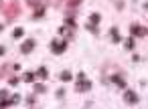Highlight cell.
<instances>
[{
	"label": "cell",
	"mask_w": 148,
	"mask_h": 109,
	"mask_svg": "<svg viewBox=\"0 0 148 109\" xmlns=\"http://www.w3.org/2000/svg\"><path fill=\"white\" fill-rule=\"evenodd\" d=\"M51 49H53V53H55V55L63 53V51L67 49V43H65V39H63V41H53V43H51Z\"/></svg>",
	"instance_id": "cell-1"
},
{
	"label": "cell",
	"mask_w": 148,
	"mask_h": 109,
	"mask_svg": "<svg viewBox=\"0 0 148 109\" xmlns=\"http://www.w3.org/2000/svg\"><path fill=\"white\" fill-rule=\"evenodd\" d=\"M33 49H35V41H33V39H29V41H25V43H23V47H21V51H23L25 55H27V53H31Z\"/></svg>",
	"instance_id": "cell-2"
},
{
	"label": "cell",
	"mask_w": 148,
	"mask_h": 109,
	"mask_svg": "<svg viewBox=\"0 0 148 109\" xmlns=\"http://www.w3.org/2000/svg\"><path fill=\"white\" fill-rule=\"evenodd\" d=\"M124 99H126L128 103H136V101H138V95H136L134 91H126V93H124Z\"/></svg>",
	"instance_id": "cell-3"
},
{
	"label": "cell",
	"mask_w": 148,
	"mask_h": 109,
	"mask_svg": "<svg viewBox=\"0 0 148 109\" xmlns=\"http://www.w3.org/2000/svg\"><path fill=\"white\" fill-rule=\"evenodd\" d=\"M89 87H91V83H89V81H83V83L79 81V85H77V91H87Z\"/></svg>",
	"instance_id": "cell-4"
},
{
	"label": "cell",
	"mask_w": 148,
	"mask_h": 109,
	"mask_svg": "<svg viewBox=\"0 0 148 109\" xmlns=\"http://www.w3.org/2000/svg\"><path fill=\"white\" fill-rule=\"evenodd\" d=\"M132 32L134 35H148V30L146 28H140V26H132Z\"/></svg>",
	"instance_id": "cell-5"
},
{
	"label": "cell",
	"mask_w": 148,
	"mask_h": 109,
	"mask_svg": "<svg viewBox=\"0 0 148 109\" xmlns=\"http://www.w3.org/2000/svg\"><path fill=\"white\" fill-rule=\"evenodd\" d=\"M61 79H63V81H71V79H73V75H71L69 71H63V73H61Z\"/></svg>",
	"instance_id": "cell-6"
},
{
	"label": "cell",
	"mask_w": 148,
	"mask_h": 109,
	"mask_svg": "<svg viewBox=\"0 0 148 109\" xmlns=\"http://www.w3.org/2000/svg\"><path fill=\"white\" fill-rule=\"evenodd\" d=\"M112 39H114V43H120V35H118L116 28H112Z\"/></svg>",
	"instance_id": "cell-7"
},
{
	"label": "cell",
	"mask_w": 148,
	"mask_h": 109,
	"mask_svg": "<svg viewBox=\"0 0 148 109\" xmlns=\"http://www.w3.org/2000/svg\"><path fill=\"white\" fill-rule=\"evenodd\" d=\"M89 20H91V24H97V22H99V14H91Z\"/></svg>",
	"instance_id": "cell-8"
},
{
	"label": "cell",
	"mask_w": 148,
	"mask_h": 109,
	"mask_svg": "<svg viewBox=\"0 0 148 109\" xmlns=\"http://www.w3.org/2000/svg\"><path fill=\"white\" fill-rule=\"evenodd\" d=\"M37 75H39V77H43V79H45V77H47V69H45V67H41V69H39V73H37Z\"/></svg>",
	"instance_id": "cell-9"
},
{
	"label": "cell",
	"mask_w": 148,
	"mask_h": 109,
	"mask_svg": "<svg viewBox=\"0 0 148 109\" xmlns=\"http://www.w3.org/2000/svg\"><path fill=\"white\" fill-rule=\"evenodd\" d=\"M25 81H35V73H27L25 75Z\"/></svg>",
	"instance_id": "cell-10"
},
{
	"label": "cell",
	"mask_w": 148,
	"mask_h": 109,
	"mask_svg": "<svg viewBox=\"0 0 148 109\" xmlns=\"http://www.w3.org/2000/svg\"><path fill=\"white\" fill-rule=\"evenodd\" d=\"M23 35H25L23 28H16V30H14V39H16V37H23Z\"/></svg>",
	"instance_id": "cell-11"
},
{
	"label": "cell",
	"mask_w": 148,
	"mask_h": 109,
	"mask_svg": "<svg viewBox=\"0 0 148 109\" xmlns=\"http://www.w3.org/2000/svg\"><path fill=\"white\" fill-rule=\"evenodd\" d=\"M114 81H116V83H118V85H120V87H126V83H124V81H122V79H120V77H114Z\"/></svg>",
	"instance_id": "cell-12"
},
{
	"label": "cell",
	"mask_w": 148,
	"mask_h": 109,
	"mask_svg": "<svg viewBox=\"0 0 148 109\" xmlns=\"http://www.w3.org/2000/svg\"><path fill=\"white\" fill-rule=\"evenodd\" d=\"M12 101H0V109H4V107H8Z\"/></svg>",
	"instance_id": "cell-13"
},
{
	"label": "cell",
	"mask_w": 148,
	"mask_h": 109,
	"mask_svg": "<svg viewBox=\"0 0 148 109\" xmlns=\"http://www.w3.org/2000/svg\"><path fill=\"white\" fill-rule=\"evenodd\" d=\"M132 47H134V41H132V39H130V41H126V49H132Z\"/></svg>",
	"instance_id": "cell-14"
},
{
	"label": "cell",
	"mask_w": 148,
	"mask_h": 109,
	"mask_svg": "<svg viewBox=\"0 0 148 109\" xmlns=\"http://www.w3.org/2000/svg\"><path fill=\"white\" fill-rule=\"evenodd\" d=\"M0 55H4V47H0Z\"/></svg>",
	"instance_id": "cell-15"
},
{
	"label": "cell",
	"mask_w": 148,
	"mask_h": 109,
	"mask_svg": "<svg viewBox=\"0 0 148 109\" xmlns=\"http://www.w3.org/2000/svg\"><path fill=\"white\" fill-rule=\"evenodd\" d=\"M0 30H2V24H0Z\"/></svg>",
	"instance_id": "cell-16"
}]
</instances>
